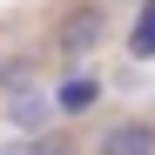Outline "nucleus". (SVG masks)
Returning <instances> with one entry per match:
<instances>
[{
  "mask_svg": "<svg viewBox=\"0 0 155 155\" xmlns=\"http://www.w3.org/2000/svg\"><path fill=\"white\" fill-rule=\"evenodd\" d=\"M54 41H61V54H94V47L108 41V20H101V7H74V14H61Z\"/></svg>",
  "mask_w": 155,
  "mask_h": 155,
  "instance_id": "nucleus-1",
  "label": "nucleus"
},
{
  "mask_svg": "<svg viewBox=\"0 0 155 155\" xmlns=\"http://www.w3.org/2000/svg\"><path fill=\"white\" fill-rule=\"evenodd\" d=\"M94 155H155V121L128 115V121H115V128H101Z\"/></svg>",
  "mask_w": 155,
  "mask_h": 155,
  "instance_id": "nucleus-2",
  "label": "nucleus"
},
{
  "mask_svg": "<svg viewBox=\"0 0 155 155\" xmlns=\"http://www.w3.org/2000/svg\"><path fill=\"white\" fill-rule=\"evenodd\" d=\"M94 101H101V81H94V74H68V81L54 88V108L61 115H88Z\"/></svg>",
  "mask_w": 155,
  "mask_h": 155,
  "instance_id": "nucleus-3",
  "label": "nucleus"
},
{
  "mask_svg": "<svg viewBox=\"0 0 155 155\" xmlns=\"http://www.w3.org/2000/svg\"><path fill=\"white\" fill-rule=\"evenodd\" d=\"M7 115H14L20 128H41L47 115H61V108H54V94H41V88H20V94H14V108H7Z\"/></svg>",
  "mask_w": 155,
  "mask_h": 155,
  "instance_id": "nucleus-4",
  "label": "nucleus"
},
{
  "mask_svg": "<svg viewBox=\"0 0 155 155\" xmlns=\"http://www.w3.org/2000/svg\"><path fill=\"white\" fill-rule=\"evenodd\" d=\"M128 54H135V61H155V0H142L135 27H128Z\"/></svg>",
  "mask_w": 155,
  "mask_h": 155,
  "instance_id": "nucleus-5",
  "label": "nucleus"
},
{
  "mask_svg": "<svg viewBox=\"0 0 155 155\" xmlns=\"http://www.w3.org/2000/svg\"><path fill=\"white\" fill-rule=\"evenodd\" d=\"M34 155H81L68 135H34Z\"/></svg>",
  "mask_w": 155,
  "mask_h": 155,
  "instance_id": "nucleus-6",
  "label": "nucleus"
},
{
  "mask_svg": "<svg viewBox=\"0 0 155 155\" xmlns=\"http://www.w3.org/2000/svg\"><path fill=\"white\" fill-rule=\"evenodd\" d=\"M0 155H34V142H0Z\"/></svg>",
  "mask_w": 155,
  "mask_h": 155,
  "instance_id": "nucleus-7",
  "label": "nucleus"
}]
</instances>
